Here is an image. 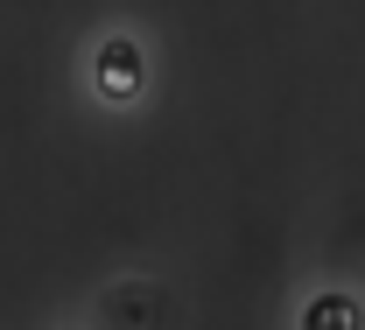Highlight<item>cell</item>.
I'll list each match as a JSON object with an SVG mask.
<instances>
[{
    "instance_id": "cell-1",
    "label": "cell",
    "mask_w": 365,
    "mask_h": 330,
    "mask_svg": "<svg viewBox=\"0 0 365 330\" xmlns=\"http://www.w3.org/2000/svg\"><path fill=\"white\" fill-rule=\"evenodd\" d=\"M98 85H106L113 98H127L140 85V49L134 43H106L98 49Z\"/></svg>"
},
{
    "instance_id": "cell-2",
    "label": "cell",
    "mask_w": 365,
    "mask_h": 330,
    "mask_svg": "<svg viewBox=\"0 0 365 330\" xmlns=\"http://www.w3.org/2000/svg\"><path fill=\"white\" fill-rule=\"evenodd\" d=\"M302 330H365V316H359L351 295H323V302L302 309Z\"/></svg>"
}]
</instances>
